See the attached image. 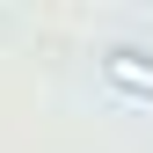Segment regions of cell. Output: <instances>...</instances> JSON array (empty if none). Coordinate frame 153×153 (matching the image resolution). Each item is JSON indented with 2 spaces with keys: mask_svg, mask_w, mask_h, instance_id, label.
<instances>
[{
  "mask_svg": "<svg viewBox=\"0 0 153 153\" xmlns=\"http://www.w3.org/2000/svg\"><path fill=\"white\" fill-rule=\"evenodd\" d=\"M102 80H109V95H124V102H153V51L109 44L102 51Z\"/></svg>",
  "mask_w": 153,
  "mask_h": 153,
  "instance_id": "6da1fadb",
  "label": "cell"
}]
</instances>
